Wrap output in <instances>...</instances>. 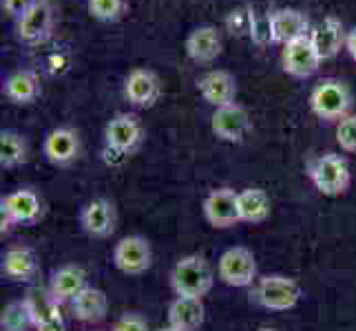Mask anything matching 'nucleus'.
<instances>
[{
	"instance_id": "nucleus-1",
	"label": "nucleus",
	"mask_w": 356,
	"mask_h": 331,
	"mask_svg": "<svg viewBox=\"0 0 356 331\" xmlns=\"http://www.w3.org/2000/svg\"><path fill=\"white\" fill-rule=\"evenodd\" d=\"M146 137L142 119L133 113H118L104 126V162L118 166L138 153Z\"/></svg>"
},
{
	"instance_id": "nucleus-2",
	"label": "nucleus",
	"mask_w": 356,
	"mask_h": 331,
	"mask_svg": "<svg viewBox=\"0 0 356 331\" xmlns=\"http://www.w3.org/2000/svg\"><path fill=\"white\" fill-rule=\"evenodd\" d=\"M58 24V7L54 0H31V5L14 20V38L22 44L35 49L51 40Z\"/></svg>"
},
{
	"instance_id": "nucleus-3",
	"label": "nucleus",
	"mask_w": 356,
	"mask_h": 331,
	"mask_svg": "<svg viewBox=\"0 0 356 331\" xmlns=\"http://www.w3.org/2000/svg\"><path fill=\"white\" fill-rule=\"evenodd\" d=\"M352 91L339 78H323L310 93V108L318 119L341 121L350 115Z\"/></svg>"
},
{
	"instance_id": "nucleus-4",
	"label": "nucleus",
	"mask_w": 356,
	"mask_h": 331,
	"mask_svg": "<svg viewBox=\"0 0 356 331\" xmlns=\"http://www.w3.org/2000/svg\"><path fill=\"white\" fill-rule=\"evenodd\" d=\"M215 283V274L208 261L204 256H184L181 261L173 267V274H170V285H173L177 296H186V298H202L208 291L213 289Z\"/></svg>"
},
{
	"instance_id": "nucleus-5",
	"label": "nucleus",
	"mask_w": 356,
	"mask_h": 331,
	"mask_svg": "<svg viewBox=\"0 0 356 331\" xmlns=\"http://www.w3.org/2000/svg\"><path fill=\"white\" fill-rule=\"evenodd\" d=\"M310 179L314 188L325 197H339L350 186V166L341 155L327 153L316 157L310 164Z\"/></svg>"
},
{
	"instance_id": "nucleus-6",
	"label": "nucleus",
	"mask_w": 356,
	"mask_h": 331,
	"mask_svg": "<svg viewBox=\"0 0 356 331\" xmlns=\"http://www.w3.org/2000/svg\"><path fill=\"white\" fill-rule=\"evenodd\" d=\"M323 58L318 56L310 38H301L281 49V69L294 80H308L321 69Z\"/></svg>"
},
{
	"instance_id": "nucleus-7",
	"label": "nucleus",
	"mask_w": 356,
	"mask_h": 331,
	"mask_svg": "<svg viewBox=\"0 0 356 331\" xmlns=\"http://www.w3.org/2000/svg\"><path fill=\"white\" fill-rule=\"evenodd\" d=\"M124 97L135 108H153L162 97V80L151 69L135 67L124 80Z\"/></svg>"
},
{
	"instance_id": "nucleus-8",
	"label": "nucleus",
	"mask_w": 356,
	"mask_h": 331,
	"mask_svg": "<svg viewBox=\"0 0 356 331\" xmlns=\"http://www.w3.org/2000/svg\"><path fill=\"white\" fill-rule=\"evenodd\" d=\"M301 298V287L297 280L288 276H266L257 287V300L266 309L273 312H288Z\"/></svg>"
},
{
	"instance_id": "nucleus-9",
	"label": "nucleus",
	"mask_w": 356,
	"mask_h": 331,
	"mask_svg": "<svg viewBox=\"0 0 356 331\" xmlns=\"http://www.w3.org/2000/svg\"><path fill=\"white\" fill-rule=\"evenodd\" d=\"M270 20H273V40L275 44L281 46L297 42L301 38H310L312 33V22L301 9L294 7L275 9L270 11Z\"/></svg>"
},
{
	"instance_id": "nucleus-10",
	"label": "nucleus",
	"mask_w": 356,
	"mask_h": 331,
	"mask_svg": "<svg viewBox=\"0 0 356 331\" xmlns=\"http://www.w3.org/2000/svg\"><path fill=\"white\" fill-rule=\"evenodd\" d=\"M257 276L254 254L245 248H230L219 259V278L230 287H245Z\"/></svg>"
},
{
	"instance_id": "nucleus-11",
	"label": "nucleus",
	"mask_w": 356,
	"mask_h": 331,
	"mask_svg": "<svg viewBox=\"0 0 356 331\" xmlns=\"http://www.w3.org/2000/svg\"><path fill=\"white\" fill-rule=\"evenodd\" d=\"M153 254L151 245L144 237H124L113 250V263L120 272L140 276L151 267Z\"/></svg>"
},
{
	"instance_id": "nucleus-12",
	"label": "nucleus",
	"mask_w": 356,
	"mask_h": 331,
	"mask_svg": "<svg viewBox=\"0 0 356 331\" xmlns=\"http://www.w3.org/2000/svg\"><path fill=\"white\" fill-rule=\"evenodd\" d=\"M184 49H186V56L195 65H211L224 51L222 33L213 24H202V27H195L186 35Z\"/></svg>"
},
{
	"instance_id": "nucleus-13",
	"label": "nucleus",
	"mask_w": 356,
	"mask_h": 331,
	"mask_svg": "<svg viewBox=\"0 0 356 331\" xmlns=\"http://www.w3.org/2000/svg\"><path fill=\"white\" fill-rule=\"evenodd\" d=\"M197 91L202 93L204 100L215 108L237 104L235 102L237 100V80L230 71L215 69V71L204 73V76L197 80Z\"/></svg>"
},
{
	"instance_id": "nucleus-14",
	"label": "nucleus",
	"mask_w": 356,
	"mask_h": 331,
	"mask_svg": "<svg viewBox=\"0 0 356 331\" xmlns=\"http://www.w3.org/2000/svg\"><path fill=\"white\" fill-rule=\"evenodd\" d=\"M204 214L213 228H230L239 223V192L230 188L213 190L204 201Z\"/></svg>"
},
{
	"instance_id": "nucleus-15",
	"label": "nucleus",
	"mask_w": 356,
	"mask_h": 331,
	"mask_svg": "<svg viewBox=\"0 0 356 331\" xmlns=\"http://www.w3.org/2000/svg\"><path fill=\"white\" fill-rule=\"evenodd\" d=\"M211 128L222 142L239 144L245 137V133L250 130L248 110H245L243 106H239V104L215 108V113L211 117Z\"/></svg>"
},
{
	"instance_id": "nucleus-16",
	"label": "nucleus",
	"mask_w": 356,
	"mask_h": 331,
	"mask_svg": "<svg viewBox=\"0 0 356 331\" xmlns=\"http://www.w3.org/2000/svg\"><path fill=\"white\" fill-rule=\"evenodd\" d=\"M82 144L78 130H73L69 126L54 128L47 135L42 142V153L54 166H69L80 157Z\"/></svg>"
},
{
	"instance_id": "nucleus-17",
	"label": "nucleus",
	"mask_w": 356,
	"mask_h": 331,
	"mask_svg": "<svg viewBox=\"0 0 356 331\" xmlns=\"http://www.w3.org/2000/svg\"><path fill=\"white\" fill-rule=\"evenodd\" d=\"M310 40L316 46L318 56L323 60H332L334 56H339L341 49H346L348 42L346 24L337 16H325L316 27H312Z\"/></svg>"
},
{
	"instance_id": "nucleus-18",
	"label": "nucleus",
	"mask_w": 356,
	"mask_h": 331,
	"mask_svg": "<svg viewBox=\"0 0 356 331\" xmlns=\"http://www.w3.org/2000/svg\"><path fill=\"white\" fill-rule=\"evenodd\" d=\"M3 93L11 104L29 106L42 95L40 76L33 69H18L9 73L3 84Z\"/></svg>"
},
{
	"instance_id": "nucleus-19",
	"label": "nucleus",
	"mask_w": 356,
	"mask_h": 331,
	"mask_svg": "<svg viewBox=\"0 0 356 331\" xmlns=\"http://www.w3.org/2000/svg\"><path fill=\"white\" fill-rule=\"evenodd\" d=\"M0 210L9 214V219L14 221V226L16 223L33 226L35 221L42 217V201L33 190L22 188L0 199Z\"/></svg>"
},
{
	"instance_id": "nucleus-20",
	"label": "nucleus",
	"mask_w": 356,
	"mask_h": 331,
	"mask_svg": "<svg viewBox=\"0 0 356 331\" xmlns=\"http://www.w3.org/2000/svg\"><path fill=\"white\" fill-rule=\"evenodd\" d=\"M84 232L95 239H106L115 230V207L108 199H93L80 214Z\"/></svg>"
},
{
	"instance_id": "nucleus-21",
	"label": "nucleus",
	"mask_w": 356,
	"mask_h": 331,
	"mask_svg": "<svg viewBox=\"0 0 356 331\" xmlns=\"http://www.w3.org/2000/svg\"><path fill=\"white\" fill-rule=\"evenodd\" d=\"M29 307L35 318V331H67V323L63 318L58 303L51 298V294L42 289H33L29 294Z\"/></svg>"
},
{
	"instance_id": "nucleus-22",
	"label": "nucleus",
	"mask_w": 356,
	"mask_h": 331,
	"mask_svg": "<svg viewBox=\"0 0 356 331\" xmlns=\"http://www.w3.org/2000/svg\"><path fill=\"white\" fill-rule=\"evenodd\" d=\"M84 287H89L84 269L78 265H65V267H60L58 272H54L49 294H51V298L60 305V303L73 300Z\"/></svg>"
},
{
	"instance_id": "nucleus-23",
	"label": "nucleus",
	"mask_w": 356,
	"mask_h": 331,
	"mask_svg": "<svg viewBox=\"0 0 356 331\" xmlns=\"http://www.w3.org/2000/svg\"><path fill=\"white\" fill-rule=\"evenodd\" d=\"M204 303L202 298L177 296L168 307V325L177 331H197L204 325Z\"/></svg>"
},
{
	"instance_id": "nucleus-24",
	"label": "nucleus",
	"mask_w": 356,
	"mask_h": 331,
	"mask_svg": "<svg viewBox=\"0 0 356 331\" xmlns=\"http://www.w3.org/2000/svg\"><path fill=\"white\" fill-rule=\"evenodd\" d=\"M71 312L82 323H100L108 314V298L102 289L84 287L78 296L71 300Z\"/></svg>"
},
{
	"instance_id": "nucleus-25",
	"label": "nucleus",
	"mask_w": 356,
	"mask_h": 331,
	"mask_svg": "<svg viewBox=\"0 0 356 331\" xmlns=\"http://www.w3.org/2000/svg\"><path fill=\"white\" fill-rule=\"evenodd\" d=\"M3 272L7 278L18 280V283H27L38 272V263H35V254L29 248H11L7 250L3 259Z\"/></svg>"
},
{
	"instance_id": "nucleus-26",
	"label": "nucleus",
	"mask_w": 356,
	"mask_h": 331,
	"mask_svg": "<svg viewBox=\"0 0 356 331\" xmlns=\"http://www.w3.org/2000/svg\"><path fill=\"white\" fill-rule=\"evenodd\" d=\"M29 159V144L14 128H5L0 133V166L3 168H18L27 164Z\"/></svg>"
},
{
	"instance_id": "nucleus-27",
	"label": "nucleus",
	"mask_w": 356,
	"mask_h": 331,
	"mask_svg": "<svg viewBox=\"0 0 356 331\" xmlns=\"http://www.w3.org/2000/svg\"><path fill=\"white\" fill-rule=\"evenodd\" d=\"M270 214V197L261 188H245L239 192V217L245 223H261Z\"/></svg>"
},
{
	"instance_id": "nucleus-28",
	"label": "nucleus",
	"mask_w": 356,
	"mask_h": 331,
	"mask_svg": "<svg viewBox=\"0 0 356 331\" xmlns=\"http://www.w3.org/2000/svg\"><path fill=\"white\" fill-rule=\"evenodd\" d=\"M0 327H3V331H29L31 327H35L29 303H9L3 309V316H0Z\"/></svg>"
},
{
	"instance_id": "nucleus-29",
	"label": "nucleus",
	"mask_w": 356,
	"mask_h": 331,
	"mask_svg": "<svg viewBox=\"0 0 356 331\" xmlns=\"http://www.w3.org/2000/svg\"><path fill=\"white\" fill-rule=\"evenodd\" d=\"M87 11L97 22L115 24L129 14V0H87Z\"/></svg>"
},
{
	"instance_id": "nucleus-30",
	"label": "nucleus",
	"mask_w": 356,
	"mask_h": 331,
	"mask_svg": "<svg viewBox=\"0 0 356 331\" xmlns=\"http://www.w3.org/2000/svg\"><path fill=\"white\" fill-rule=\"evenodd\" d=\"M254 14L257 9L254 7H237L232 9L230 14L226 16L224 24H226V31L232 35V38H250V29H252V22H254Z\"/></svg>"
},
{
	"instance_id": "nucleus-31",
	"label": "nucleus",
	"mask_w": 356,
	"mask_h": 331,
	"mask_svg": "<svg viewBox=\"0 0 356 331\" xmlns=\"http://www.w3.org/2000/svg\"><path fill=\"white\" fill-rule=\"evenodd\" d=\"M73 65V53L67 44H60L56 46L54 51H49L44 58V71L49 73L51 78H63L71 71Z\"/></svg>"
},
{
	"instance_id": "nucleus-32",
	"label": "nucleus",
	"mask_w": 356,
	"mask_h": 331,
	"mask_svg": "<svg viewBox=\"0 0 356 331\" xmlns=\"http://www.w3.org/2000/svg\"><path fill=\"white\" fill-rule=\"evenodd\" d=\"M250 42L257 49H266L268 44H275L273 40V20H270V11H257L254 22L250 29Z\"/></svg>"
},
{
	"instance_id": "nucleus-33",
	"label": "nucleus",
	"mask_w": 356,
	"mask_h": 331,
	"mask_svg": "<svg viewBox=\"0 0 356 331\" xmlns=\"http://www.w3.org/2000/svg\"><path fill=\"white\" fill-rule=\"evenodd\" d=\"M337 142L346 153H356V115H348L339 121Z\"/></svg>"
},
{
	"instance_id": "nucleus-34",
	"label": "nucleus",
	"mask_w": 356,
	"mask_h": 331,
	"mask_svg": "<svg viewBox=\"0 0 356 331\" xmlns=\"http://www.w3.org/2000/svg\"><path fill=\"white\" fill-rule=\"evenodd\" d=\"M113 331H149V323L146 318L138 312H127L124 316L118 318V323L113 325Z\"/></svg>"
},
{
	"instance_id": "nucleus-35",
	"label": "nucleus",
	"mask_w": 356,
	"mask_h": 331,
	"mask_svg": "<svg viewBox=\"0 0 356 331\" xmlns=\"http://www.w3.org/2000/svg\"><path fill=\"white\" fill-rule=\"evenodd\" d=\"M29 5H31V0H0V9H3V14L11 20L22 16V11Z\"/></svg>"
},
{
	"instance_id": "nucleus-36",
	"label": "nucleus",
	"mask_w": 356,
	"mask_h": 331,
	"mask_svg": "<svg viewBox=\"0 0 356 331\" xmlns=\"http://www.w3.org/2000/svg\"><path fill=\"white\" fill-rule=\"evenodd\" d=\"M346 51L350 53V58L356 62V27H352L348 31V42H346Z\"/></svg>"
},
{
	"instance_id": "nucleus-37",
	"label": "nucleus",
	"mask_w": 356,
	"mask_h": 331,
	"mask_svg": "<svg viewBox=\"0 0 356 331\" xmlns=\"http://www.w3.org/2000/svg\"><path fill=\"white\" fill-rule=\"evenodd\" d=\"M157 331H177V329H175V327H170V325H168V327H162V329H157Z\"/></svg>"
},
{
	"instance_id": "nucleus-38",
	"label": "nucleus",
	"mask_w": 356,
	"mask_h": 331,
	"mask_svg": "<svg viewBox=\"0 0 356 331\" xmlns=\"http://www.w3.org/2000/svg\"><path fill=\"white\" fill-rule=\"evenodd\" d=\"M259 331H279V329H273V327H261Z\"/></svg>"
}]
</instances>
